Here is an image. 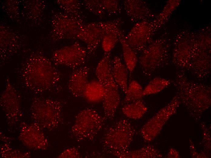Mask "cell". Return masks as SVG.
Instances as JSON below:
<instances>
[{"label": "cell", "instance_id": "7c38bea8", "mask_svg": "<svg viewBox=\"0 0 211 158\" xmlns=\"http://www.w3.org/2000/svg\"><path fill=\"white\" fill-rule=\"evenodd\" d=\"M163 51L159 44H153L141 52L138 62L144 74L149 76L161 65Z\"/></svg>", "mask_w": 211, "mask_h": 158}, {"label": "cell", "instance_id": "cb8c5ba5", "mask_svg": "<svg viewBox=\"0 0 211 158\" xmlns=\"http://www.w3.org/2000/svg\"><path fill=\"white\" fill-rule=\"evenodd\" d=\"M171 80L160 77L152 79L143 89V97L159 93L167 87L171 83Z\"/></svg>", "mask_w": 211, "mask_h": 158}, {"label": "cell", "instance_id": "277c9868", "mask_svg": "<svg viewBox=\"0 0 211 158\" xmlns=\"http://www.w3.org/2000/svg\"><path fill=\"white\" fill-rule=\"evenodd\" d=\"M135 132L128 119H120L106 130L102 139L104 149L111 154L128 150Z\"/></svg>", "mask_w": 211, "mask_h": 158}, {"label": "cell", "instance_id": "4fadbf2b", "mask_svg": "<svg viewBox=\"0 0 211 158\" xmlns=\"http://www.w3.org/2000/svg\"><path fill=\"white\" fill-rule=\"evenodd\" d=\"M104 86L105 93L102 101L104 117L106 119L112 120L120 102L119 87L115 82L112 73Z\"/></svg>", "mask_w": 211, "mask_h": 158}, {"label": "cell", "instance_id": "f1b7e54d", "mask_svg": "<svg viewBox=\"0 0 211 158\" xmlns=\"http://www.w3.org/2000/svg\"><path fill=\"white\" fill-rule=\"evenodd\" d=\"M61 158H79L81 157L80 152L75 147H71L62 151L58 156Z\"/></svg>", "mask_w": 211, "mask_h": 158}, {"label": "cell", "instance_id": "484cf974", "mask_svg": "<svg viewBox=\"0 0 211 158\" xmlns=\"http://www.w3.org/2000/svg\"><path fill=\"white\" fill-rule=\"evenodd\" d=\"M59 4L67 13V14L80 18H82V3L79 0L60 1Z\"/></svg>", "mask_w": 211, "mask_h": 158}, {"label": "cell", "instance_id": "4316f807", "mask_svg": "<svg viewBox=\"0 0 211 158\" xmlns=\"http://www.w3.org/2000/svg\"><path fill=\"white\" fill-rule=\"evenodd\" d=\"M123 34L122 31L120 32H111L105 35L101 43L105 53L110 52L119 42V38Z\"/></svg>", "mask_w": 211, "mask_h": 158}, {"label": "cell", "instance_id": "9a60e30c", "mask_svg": "<svg viewBox=\"0 0 211 158\" xmlns=\"http://www.w3.org/2000/svg\"><path fill=\"white\" fill-rule=\"evenodd\" d=\"M149 30L146 23L140 21L136 23L125 35L127 43L137 55L145 48Z\"/></svg>", "mask_w": 211, "mask_h": 158}, {"label": "cell", "instance_id": "603a6c76", "mask_svg": "<svg viewBox=\"0 0 211 158\" xmlns=\"http://www.w3.org/2000/svg\"><path fill=\"white\" fill-rule=\"evenodd\" d=\"M148 108L142 99L125 104L122 111L126 117L138 119L141 118L147 112Z\"/></svg>", "mask_w": 211, "mask_h": 158}, {"label": "cell", "instance_id": "5b68a950", "mask_svg": "<svg viewBox=\"0 0 211 158\" xmlns=\"http://www.w3.org/2000/svg\"><path fill=\"white\" fill-rule=\"evenodd\" d=\"M122 21L120 18H118L105 21L84 23L81 29L78 40L85 44L88 54H93L105 34L122 31L121 28Z\"/></svg>", "mask_w": 211, "mask_h": 158}, {"label": "cell", "instance_id": "8992f818", "mask_svg": "<svg viewBox=\"0 0 211 158\" xmlns=\"http://www.w3.org/2000/svg\"><path fill=\"white\" fill-rule=\"evenodd\" d=\"M105 118L95 110L87 108L76 115L71 132L78 141L92 140L102 127Z\"/></svg>", "mask_w": 211, "mask_h": 158}, {"label": "cell", "instance_id": "52a82bcc", "mask_svg": "<svg viewBox=\"0 0 211 158\" xmlns=\"http://www.w3.org/2000/svg\"><path fill=\"white\" fill-rule=\"evenodd\" d=\"M180 103L176 95L143 125L140 133L145 141L150 142L158 135L166 122L176 113Z\"/></svg>", "mask_w": 211, "mask_h": 158}, {"label": "cell", "instance_id": "7a4b0ae2", "mask_svg": "<svg viewBox=\"0 0 211 158\" xmlns=\"http://www.w3.org/2000/svg\"><path fill=\"white\" fill-rule=\"evenodd\" d=\"M174 84L180 102L190 111L200 113L211 104V88L204 84L189 80L183 73L176 74Z\"/></svg>", "mask_w": 211, "mask_h": 158}, {"label": "cell", "instance_id": "3957f363", "mask_svg": "<svg viewBox=\"0 0 211 158\" xmlns=\"http://www.w3.org/2000/svg\"><path fill=\"white\" fill-rule=\"evenodd\" d=\"M63 103L59 100L35 97L32 101L31 112L34 122L43 129L57 128L62 120Z\"/></svg>", "mask_w": 211, "mask_h": 158}, {"label": "cell", "instance_id": "30bf717a", "mask_svg": "<svg viewBox=\"0 0 211 158\" xmlns=\"http://www.w3.org/2000/svg\"><path fill=\"white\" fill-rule=\"evenodd\" d=\"M42 129L35 122L31 124L22 122L20 125L18 139L24 145L30 149L45 150L49 143Z\"/></svg>", "mask_w": 211, "mask_h": 158}, {"label": "cell", "instance_id": "e0dca14e", "mask_svg": "<svg viewBox=\"0 0 211 158\" xmlns=\"http://www.w3.org/2000/svg\"><path fill=\"white\" fill-rule=\"evenodd\" d=\"M112 72L115 82L125 94L128 85L129 71L121 58L117 56H115L112 60Z\"/></svg>", "mask_w": 211, "mask_h": 158}, {"label": "cell", "instance_id": "d6986e66", "mask_svg": "<svg viewBox=\"0 0 211 158\" xmlns=\"http://www.w3.org/2000/svg\"><path fill=\"white\" fill-rule=\"evenodd\" d=\"M122 4L126 15L132 22L141 21L144 17L146 9L141 1L126 0L123 1Z\"/></svg>", "mask_w": 211, "mask_h": 158}, {"label": "cell", "instance_id": "d4e9b609", "mask_svg": "<svg viewBox=\"0 0 211 158\" xmlns=\"http://www.w3.org/2000/svg\"><path fill=\"white\" fill-rule=\"evenodd\" d=\"M143 91V89L139 83L135 80L131 81L128 85L122 104H126L142 99Z\"/></svg>", "mask_w": 211, "mask_h": 158}, {"label": "cell", "instance_id": "2e32d148", "mask_svg": "<svg viewBox=\"0 0 211 158\" xmlns=\"http://www.w3.org/2000/svg\"><path fill=\"white\" fill-rule=\"evenodd\" d=\"M89 68L83 66L75 70L71 75L68 84V88L73 96L84 97L88 84V75Z\"/></svg>", "mask_w": 211, "mask_h": 158}, {"label": "cell", "instance_id": "5bb4252c", "mask_svg": "<svg viewBox=\"0 0 211 158\" xmlns=\"http://www.w3.org/2000/svg\"><path fill=\"white\" fill-rule=\"evenodd\" d=\"M82 5L86 9L101 18L106 15L119 13L121 7L119 2L116 0H85Z\"/></svg>", "mask_w": 211, "mask_h": 158}, {"label": "cell", "instance_id": "83f0119b", "mask_svg": "<svg viewBox=\"0 0 211 158\" xmlns=\"http://www.w3.org/2000/svg\"><path fill=\"white\" fill-rule=\"evenodd\" d=\"M0 152L1 156L3 158H28L30 156L29 153L13 149L6 143L1 146Z\"/></svg>", "mask_w": 211, "mask_h": 158}, {"label": "cell", "instance_id": "ffe728a7", "mask_svg": "<svg viewBox=\"0 0 211 158\" xmlns=\"http://www.w3.org/2000/svg\"><path fill=\"white\" fill-rule=\"evenodd\" d=\"M105 93L104 86L98 80L89 82L85 91L84 98L90 103L102 101Z\"/></svg>", "mask_w": 211, "mask_h": 158}, {"label": "cell", "instance_id": "ba28073f", "mask_svg": "<svg viewBox=\"0 0 211 158\" xmlns=\"http://www.w3.org/2000/svg\"><path fill=\"white\" fill-rule=\"evenodd\" d=\"M84 23L82 18L68 14H56L53 21L54 38L78 40L81 29Z\"/></svg>", "mask_w": 211, "mask_h": 158}, {"label": "cell", "instance_id": "9c48e42d", "mask_svg": "<svg viewBox=\"0 0 211 158\" xmlns=\"http://www.w3.org/2000/svg\"><path fill=\"white\" fill-rule=\"evenodd\" d=\"M87 54L86 49L77 41L55 51L52 60L58 64L75 70L85 63Z\"/></svg>", "mask_w": 211, "mask_h": 158}, {"label": "cell", "instance_id": "6da1fadb", "mask_svg": "<svg viewBox=\"0 0 211 158\" xmlns=\"http://www.w3.org/2000/svg\"><path fill=\"white\" fill-rule=\"evenodd\" d=\"M29 61L22 74L26 87L40 93L54 87L60 81L59 72L48 59L34 58Z\"/></svg>", "mask_w": 211, "mask_h": 158}, {"label": "cell", "instance_id": "ac0fdd59", "mask_svg": "<svg viewBox=\"0 0 211 158\" xmlns=\"http://www.w3.org/2000/svg\"><path fill=\"white\" fill-rule=\"evenodd\" d=\"M120 158H155L162 156V154L153 146L148 145L134 150L116 152L112 154Z\"/></svg>", "mask_w": 211, "mask_h": 158}, {"label": "cell", "instance_id": "8fae6325", "mask_svg": "<svg viewBox=\"0 0 211 158\" xmlns=\"http://www.w3.org/2000/svg\"><path fill=\"white\" fill-rule=\"evenodd\" d=\"M20 101L19 94L8 80L0 97V105L9 124H14L19 120L21 114Z\"/></svg>", "mask_w": 211, "mask_h": 158}, {"label": "cell", "instance_id": "7402d4cb", "mask_svg": "<svg viewBox=\"0 0 211 158\" xmlns=\"http://www.w3.org/2000/svg\"><path fill=\"white\" fill-rule=\"evenodd\" d=\"M95 72L98 80L104 85L112 73L110 52L104 53L96 66Z\"/></svg>", "mask_w": 211, "mask_h": 158}, {"label": "cell", "instance_id": "44dd1931", "mask_svg": "<svg viewBox=\"0 0 211 158\" xmlns=\"http://www.w3.org/2000/svg\"><path fill=\"white\" fill-rule=\"evenodd\" d=\"M119 42L121 46L125 65L130 75L134 70L138 61L137 55L127 43L124 33L120 37Z\"/></svg>", "mask_w": 211, "mask_h": 158}]
</instances>
